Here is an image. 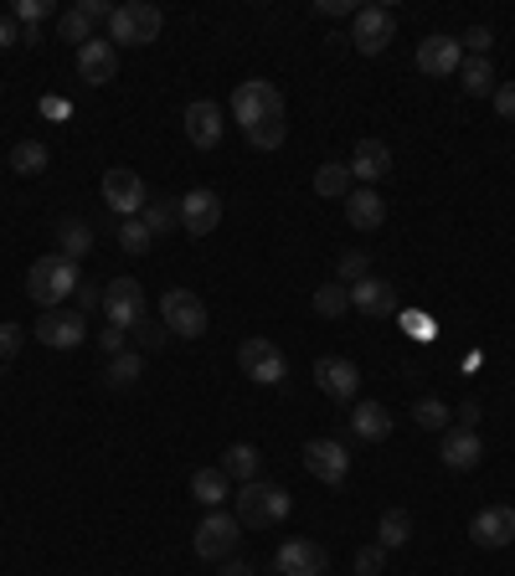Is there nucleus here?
Wrapping results in <instances>:
<instances>
[{
  "label": "nucleus",
  "mask_w": 515,
  "mask_h": 576,
  "mask_svg": "<svg viewBox=\"0 0 515 576\" xmlns=\"http://www.w3.org/2000/svg\"><path fill=\"white\" fill-rule=\"evenodd\" d=\"M16 42H21L16 16H0V51H5V47H16Z\"/></svg>",
  "instance_id": "47"
},
{
  "label": "nucleus",
  "mask_w": 515,
  "mask_h": 576,
  "mask_svg": "<svg viewBox=\"0 0 515 576\" xmlns=\"http://www.w3.org/2000/svg\"><path fill=\"white\" fill-rule=\"evenodd\" d=\"M21 345H26V330H21V324H0V360L16 356Z\"/></svg>",
  "instance_id": "43"
},
{
  "label": "nucleus",
  "mask_w": 515,
  "mask_h": 576,
  "mask_svg": "<svg viewBox=\"0 0 515 576\" xmlns=\"http://www.w3.org/2000/svg\"><path fill=\"white\" fill-rule=\"evenodd\" d=\"M412 423L423 427V433H448V423H454V412L438 402V396H423L417 407H412Z\"/></svg>",
  "instance_id": "32"
},
{
  "label": "nucleus",
  "mask_w": 515,
  "mask_h": 576,
  "mask_svg": "<svg viewBox=\"0 0 515 576\" xmlns=\"http://www.w3.org/2000/svg\"><path fill=\"white\" fill-rule=\"evenodd\" d=\"M258 448L253 442H232V448H227L222 453V474L227 479H238V484H248V479H258Z\"/></svg>",
  "instance_id": "29"
},
{
  "label": "nucleus",
  "mask_w": 515,
  "mask_h": 576,
  "mask_svg": "<svg viewBox=\"0 0 515 576\" xmlns=\"http://www.w3.org/2000/svg\"><path fill=\"white\" fill-rule=\"evenodd\" d=\"M36 339H42L47 350H78V345L88 339V320L78 314V309H42Z\"/></svg>",
  "instance_id": "10"
},
{
  "label": "nucleus",
  "mask_w": 515,
  "mask_h": 576,
  "mask_svg": "<svg viewBox=\"0 0 515 576\" xmlns=\"http://www.w3.org/2000/svg\"><path fill=\"white\" fill-rule=\"evenodd\" d=\"M408 541H412V515L408 509H381V526H377L381 551H402Z\"/></svg>",
  "instance_id": "27"
},
{
  "label": "nucleus",
  "mask_w": 515,
  "mask_h": 576,
  "mask_svg": "<svg viewBox=\"0 0 515 576\" xmlns=\"http://www.w3.org/2000/svg\"><path fill=\"white\" fill-rule=\"evenodd\" d=\"M490 99H495V114H500V119L515 124V83H495V93H490Z\"/></svg>",
  "instance_id": "44"
},
{
  "label": "nucleus",
  "mask_w": 515,
  "mask_h": 576,
  "mask_svg": "<svg viewBox=\"0 0 515 576\" xmlns=\"http://www.w3.org/2000/svg\"><path fill=\"white\" fill-rule=\"evenodd\" d=\"M417 68L428 78H454L464 68V42L459 36H423L417 42Z\"/></svg>",
  "instance_id": "16"
},
{
  "label": "nucleus",
  "mask_w": 515,
  "mask_h": 576,
  "mask_svg": "<svg viewBox=\"0 0 515 576\" xmlns=\"http://www.w3.org/2000/svg\"><path fill=\"white\" fill-rule=\"evenodd\" d=\"M103 314H108V324L114 330H135L139 320H145V288L135 284V278H114V284L103 288Z\"/></svg>",
  "instance_id": "11"
},
{
  "label": "nucleus",
  "mask_w": 515,
  "mask_h": 576,
  "mask_svg": "<svg viewBox=\"0 0 515 576\" xmlns=\"http://www.w3.org/2000/svg\"><path fill=\"white\" fill-rule=\"evenodd\" d=\"M165 335H171V330H165L160 320H139L135 324V339L145 345V350H160V345H165Z\"/></svg>",
  "instance_id": "39"
},
{
  "label": "nucleus",
  "mask_w": 515,
  "mask_h": 576,
  "mask_svg": "<svg viewBox=\"0 0 515 576\" xmlns=\"http://www.w3.org/2000/svg\"><path fill=\"white\" fill-rule=\"evenodd\" d=\"M227 484H232V479H227L222 469H196V474H191V499H202L206 509H222V499H232Z\"/></svg>",
  "instance_id": "26"
},
{
  "label": "nucleus",
  "mask_w": 515,
  "mask_h": 576,
  "mask_svg": "<svg viewBox=\"0 0 515 576\" xmlns=\"http://www.w3.org/2000/svg\"><path fill=\"white\" fill-rule=\"evenodd\" d=\"M464 47L474 51V57H490V47H495V32H490V26H469V32H464Z\"/></svg>",
  "instance_id": "41"
},
{
  "label": "nucleus",
  "mask_w": 515,
  "mask_h": 576,
  "mask_svg": "<svg viewBox=\"0 0 515 576\" xmlns=\"http://www.w3.org/2000/svg\"><path fill=\"white\" fill-rule=\"evenodd\" d=\"M11 170L16 175H42L47 170V145L42 139H16L11 145Z\"/></svg>",
  "instance_id": "31"
},
{
  "label": "nucleus",
  "mask_w": 515,
  "mask_h": 576,
  "mask_svg": "<svg viewBox=\"0 0 515 576\" xmlns=\"http://www.w3.org/2000/svg\"><path fill=\"white\" fill-rule=\"evenodd\" d=\"M299 453H305V469L320 484H345V474H351V453L335 438H309Z\"/></svg>",
  "instance_id": "12"
},
{
  "label": "nucleus",
  "mask_w": 515,
  "mask_h": 576,
  "mask_svg": "<svg viewBox=\"0 0 515 576\" xmlns=\"http://www.w3.org/2000/svg\"><path fill=\"white\" fill-rule=\"evenodd\" d=\"M78 263H68L62 253H47V257H36L32 273H26V293H32L42 309H57L68 293H78Z\"/></svg>",
  "instance_id": "3"
},
{
  "label": "nucleus",
  "mask_w": 515,
  "mask_h": 576,
  "mask_svg": "<svg viewBox=\"0 0 515 576\" xmlns=\"http://www.w3.org/2000/svg\"><path fill=\"white\" fill-rule=\"evenodd\" d=\"M238 541H242V526H238V515H227V509H211L202 526H196V556L202 561H232Z\"/></svg>",
  "instance_id": "7"
},
{
  "label": "nucleus",
  "mask_w": 515,
  "mask_h": 576,
  "mask_svg": "<svg viewBox=\"0 0 515 576\" xmlns=\"http://www.w3.org/2000/svg\"><path fill=\"white\" fill-rule=\"evenodd\" d=\"M103 206L114 211V217H139L145 206H150V191H145V181H139L135 170H124V165H114V170H103Z\"/></svg>",
  "instance_id": "8"
},
{
  "label": "nucleus",
  "mask_w": 515,
  "mask_h": 576,
  "mask_svg": "<svg viewBox=\"0 0 515 576\" xmlns=\"http://www.w3.org/2000/svg\"><path fill=\"white\" fill-rule=\"evenodd\" d=\"M469 541L484 545V551H505L515 541V509L511 505H484L474 520H469Z\"/></svg>",
  "instance_id": "14"
},
{
  "label": "nucleus",
  "mask_w": 515,
  "mask_h": 576,
  "mask_svg": "<svg viewBox=\"0 0 515 576\" xmlns=\"http://www.w3.org/2000/svg\"><path fill=\"white\" fill-rule=\"evenodd\" d=\"M314 191L325 196V201H345L351 196V165H341V160H330V165H320L314 170Z\"/></svg>",
  "instance_id": "28"
},
{
  "label": "nucleus",
  "mask_w": 515,
  "mask_h": 576,
  "mask_svg": "<svg viewBox=\"0 0 515 576\" xmlns=\"http://www.w3.org/2000/svg\"><path fill=\"white\" fill-rule=\"evenodd\" d=\"M57 253L68 257V263H83V257L93 253V227L78 217H62L57 221Z\"/></svg>",
  "instance_id": "25"
},
{
  "label": "nucleus",
  "mask_w": 515,
  "mask_h": 576,
  "mask_svg": "<svg viewBox=\"0 0 515 576\" xmlns=\"http://www.w3.org/2000/svg\"><path fill=\"white\" fill-rule=\"evenodd\" d=\"M341 206H345V221H351L356 232H377L381 221H387V206H381V196L371 186H356Z\"/></svg>",
  "instance_id": "23"
},
{
  "label": "nucleus",
  "mask_w": 515,
  "mask_h": 576,
  "mask_svg": "<svg viewBox=\"0 0 515 576\" xmlns=\"http://www.w3.org/2000/svg\"><path fill=\"white\" fill-rule=\"evenodd\" d=\"M175 211H181V227H186L191 238H211L217 232V221H222V201H217V191H186L181 201H175Z\"/></svg>",
  "instance_id": "13"
},
{
  "label": "nucleus",
  "mask_w": 515,
  "mask_h": 576,
  "mask_svg": "<svg viewBox=\"0 0 515 576\" xmlns=\"http://www.w3.org/2000/svg\"><path fill=\"white\" fill-rule=\"evenodd\" d=\"M314 387L325 391V396H335V402H351L360 391V371L341 356H325V360H314Z\"/></svg>",
  "instance_id": "19"
},
{
  "label": "nucleus",
  "mask_w": 515,
  "mask_h": 576,
  "mask_svg": "<svg viewBox=\"0 0 515 576\" xmlns=\"http://www.w3.org/2000/svg\"><path fill=\"white\" fill-rule=\"evenodd\" d=\"M274 566H278V576H325V566H330V556H325V545H314V541H284L274 551Z\"/></svg>",
  "instance_id": "15"
},
{
  "label": "nucleus",
  "mask_w": 515,
  "mask_h": 576,
  "mask_svg": "<svg viewBox=\"0 0 515 576\" xmlns=\"http://www.w3.org/2000/svg\"><path fill=\"white\" fill-rule=\"evenodd\" d=\"M438 458H444V469H454V474H469V469H480V458H484L480 433H469V427H448Z\"/></svg>",
  "instance_id": "20"
},
{
  "label": "nucleus",
  "mask_w": 515,
  "mask_h": 576,
  "mask_svg": "<svg viewBox=\"0 0 515 576\" xmlns=\"http://www.w3.org/2000/svg\"><path fill=\"white\" fill-rule=\"evenodd\" d=\"M238 366H242V376H248V381H258V387H278V381L289 376V360H284V350H278L274 339H263V335L242 339V345H238Z\"/></svg>",
  "instance_id": "6"
},
{
  "label": "nucleus",
  "mask_w": 515,
  "mask_h": 576,
  "mask_svg": "<svg viewBox=\"0 0 515 576\" xmlns=\"http://www.w3.org/2000/svg\"><path fill=\"white\" fill-rule=\"evenodd\" d=\"M114 72H119V47H114V42H99V36H93V42H83V47H78V78H83V83H114Z\"/></svg>",
  "instance_id": "17"
},
{
  "label": "nucleus",
  "mask_w": 515,
  "mask_h": 576,
  "mask_svg": "<svg viewBox=\"0 0 515 576\" xmlns=\"http://www.w3.org/2000/svg\"><path fill=\"white\" fill-rule=\"evenodd\" d=\"M42 16H52L47 0H21V5H16V21H26V26H36Z\"/></svg>",
  "instance_id": "45"
},
{
  "label": "nucleus",
  "mask_w": 515,
  "mask_h": 576,
  "mask_svg": "<svg viewBox=\"0 0 515 576\" xmlns=\"http://www.w3.org/2000/svg\"><path fill=\"white\" fill-rule=\"evenodd\" d=\"M78 5H83V11H88V21H93V26H99V21H108V16H114V5H103V0H78Z\"/></svg>",
  "instance_id": "49"
},
{
  "label": "nucleus",
  "mask_w": 515,
  "mask_h": 576,
  "mask_svg": "<svg viewBox=\"0 0 515 576\" xmlns=\"http://www.w3.org/2000/svg\"><path fill=\"white\" fill-rule=\"evenodd\" d=\"M88 309H103V293H93V284H78V314Z\"/></svg>",
  "instance_id": "48"
},
{
  "label": "nucleus",
  "mask_w": 515,
  "mask_h": 576,
  "mask_svg": "<svg viewBox=\"0 0 515 576\" xmlns=\"http://www.w3.org/2000/svg\"><path fill=\"white\" fill-rule=\"evenodd\" d=\"M150 227H145V221H139V217H124L119 221V247H124V253H150Z\"/></svg>",
  "instance_id": "36"
},
{
  "label": "nucleus",
  "mask_w": 515,
  "mask_h": 576,
  "mask_svg": "<svg viewBox=\"0 0 515 576\" xmlns=\"http://www.w3.org/2000/svg\"><path fill=\"white\" fill-rule=\"evenodd\" d=\"M139 381V356L135 350H124V356L108 360V387H135Z\"/></svg>",
  "instance_id": "37"
},
{
  "label": "nucleus",
  "mask_w": 515,
  "mask_h": 576,
  "mask_svg": "<svg viewBox=\"0 0 515 576\" xmlns=\"http://www.w3.org/2000/svg\"><path fill=\"white\" fill-rule=\"evenodd\" d=\"M99 350H103V356H108V360H114V356H124V350H129V335H124V330H114V324H108V330H103V335H99Z\"/></svg>",
  "instance_id": "42"
},
{
  "label": "nucleus",
  "mask_w": 515,
  "mask_h": 576,
  "mask_svg": "<svg viewBox=\"0 0 515 576\" xmlns=\"http://www.w3.org/2000/svg\"><path fill=\"white\" fill-rule=\"evenodd\" d=\"M139 221L150 227V238H165L175 221H181V211H175V201H150L145 211H139Z\"/></svg>",
  "instance_id": "35"
},
{
  "label": "nucleus",
  "mask_w": 515,
  "mask_h": 576,
  "mask_svg": "<svg viewBox=\"0 0 515 576\" xmlns=\"http://www.w3.org/2000/svg\"><path fill=\"white\" fill-rule=\"evenodd\" d=\"M345 309H351V288H341V284L314 288V314H320V320H341Z\"/></svg>",
  "instance_id": "33"
},
{
  "label": "nucleus",
  "mask_w": 515,
  "mask_h": 576,
  "mask_svg": "<svg viewBox=\"0 0 515 576\" xmlns=\"http://www.w3.org/2000/svg\"><path fill=\"white\" fill-rule=\"evenodd\" d=\"M351 309H360L366 320H392L397 314L392 284H381V278H360V284H351Z\"/></svg>",
  "instance_id": "21"
},
{
  "label": "nucleus",
  "mask_w": 515,
  "mask_h": 576,
  "mask_svg": "<svg viewBox=\"0 0 515 576\" xmlns=\"http://www.w3.org/2000/svg\"><path fill=\"white\" fill-rule=\"evenodd\" d=\"M186 139L196 150H217V145H222V108L211 99L186 103Z\"/></svg>",
  "instance_id": "18"
},
{
  "label": "nucleus",
  "mask_w": 515,
  "mask_h": 576,
  "mask_svg": "<svg viewBox=\"0 0 515 576\" xmlns=\"http://www.w3.org/2000/svg\"><path fill=\"white\" fill-rule=\"evenodd\" d=\"M387 170H392V150H387L381 139H360L356 154H351V181H360V186H377Z\"/></svg>",
  "instance_id": "22"
},
{
  "label": "nucleus",
  "mask_w": 515,
  "mask_h": 576,
  "mask_svg": "<svg viewBox=\"0 0 515 576\" xmlns=\"http://www.w3.org/2000/svg\"><path fill=\"white\" fill-rule=\"evenodd\" d=\"M165 16H160V5L150 0H129V5H114V16H108V42L114 47H150L154 36H160Z\"/></svg>",
  "instance_id": "4"
},
{
  "label": "nucleus",
  "mask_w": 515,
  "mask_h": 576,
  "mask_svg": "<svg viewBox=\"0 0 515 576\" xmlns=\"http://www.w3.org/2000/svg\"><path fill=\"white\" fill-rule=\"evenodd\" d=\"M57 36H62V42H78V47H83V42H93V21H88L83 5H72V11H62V16H57Z\"/></svg>",
  "instance_id": "34"
},
{
  "label": "nucleus",
  "mask_w": 515,
  "mask_h": 576,
  "mask_svg": "<svg viewBox=\"0 0 515 576\" xmlns=\"http://www.w3.org/2000/svg\"><path fill=\"white\" fill-rule=\"evenodd\" d=\"M381 566H387V551H381V545H366V551H356V576H377Z\"/></svg>",
  "instance_id": "40"
},
{
  "label": "nucleus",
  "mask_w": 515,
  "mask_h": 576,
  "mask_svg": "<svg viewBox=\"0 0 515 576\" xmlns=\"http://www.w3.org/2000/svg\"><path fill=\"white\" fill-rule=\"evenodd\" d=\"M392 36H397V16L387 11V5H360L356 26H351V42H356V51H366V57H381V51L392 47Z\"/></svg>",
  "instance_id": "9"
},
{
  "label": "nucleus",
  "mask_w": 515,
  "mask_h": 576,
  "mask_svg": "<svg viewBox=\"0 0 515 576\" xmlns=\"http://www.w3.org/2000/svg\"><path fill=\"white\" fill-rule=\"evenodd\" d=\"M232 499H238V526L242 530L284 526V520H289V509H294L289 489H284V484H268V479H248Z\"/></svg>",
  "instance_id": "2"
},
{
  "label": "nucleus",
  "mask_w": 515,
  "mask_h": 576,
  "mask_svg": "<svg viewBox=\"0 0 515 576\" xmlns=\"http://www.w3.org/2000/svg\"><path fill=\"white\" fill-rule=\"evenodd\" d=\"M160 324L175 330L181 339H202L206 324H211V309H206L202 293H191V288H165V299H160Z\"/></svg>",
  "instance_id": "5"
},
{
  "label": "nucleus",
  "mask_w": 515,
  "mask_h": 576,
  "mask_svg": "<svg viewBox=\"0 0 515 576\" xmlns=\"http://www.w3.org/2000/svg\"><path fill=\"white\" fill-rule=\"evenodd\" d=\"M371 278V257L366 253H341V284H360Z\"/></svg>",
  "instance_id": "38"
},
{
  "label": "nucleus",
  "mask_w": 515,
  "mask_h": 576,
  "mask_svg": "<svg viewBox=\"0 0 515 576\" xmlns=\"http://www.w3.org/2000/svg\"><path fill=\"white\" fill-rule=\"evenodd\" d=\"M222 576H253V566H248V561H227Z\"/></svg>",
  "instance_id": "51"
},
{
  "label": "nucleus",
  "mask_w": 515,
  "mask_h": 576,
  "mask_svg": "<svg viewBox=\"0 0 515 576\" xmlns=\"http://www.w3.org/2000/svg\"><path fill=\"white\" fill-rule=\"evenodd\" d=\"M474 423H480V407H474V402H464V412H459V427H469V433H474Z\"/></svg>",
  "instance_id": "50"
},
{
  "label": "nucleus",
  "mask_w": 515,
  "mask_h": 576,
  "mask_svg": "<svg viewBox=\"0 0 515 576\" xmlns=\"http://www.w3.org/2000/svg\"><path fill=\"white\" fill-rule=\"evenodd\" d=\"M459 78H464V93L469 99H490L495 93V68H490V57H469L459 68Z\"/></svg>",
  "instance_id": "30"
},
{
  "label": "nucleus",
  "mask_w": 515,
  "mask_h": 576,
  "mask_svg": "<svg viewBox=\"0 0 515 576\" xmlns=\"http://www.w3.org/2000/svg\"><path fill=\"white\" fill-rule=\"evenodd\" d=\"M232 119L242 124V135L253 150H278L284 135H289V124H284V93L274 83H263V78H248L238 83L232 93Z\"/></svg>",
  "instance_id": "1"
},
{
  "label": "nucleus",
  "mask_w": 515,
  "mask_h": 576,
  "mask_svg": "<svg viewBox=\"0 0 515 576\" xmlns=\"http://www.w3.org/2000/svg\"><path fill=\"white\" fill-rule=\"evenodd\" d=\"M314 11H320V16H356L360 5H351V0H320Z\"/></svg>",
  "instance_id": "46"
},
{
  "label": "nucleus",
  "mask_w": 515,
  "mask_h": 576,
  "mask_svg": "<svg viewBox=\"0 0 515 576\" xmlns=\"http://www.w3.org/2000/svg\"><path fill=\"white\" fill-rule=\"evenodd\" d=\"M351 433H356L360 442H381V438H392V412L381 407V402H360V407L351 412Z\"/></svg>",
  "instance_id": "24"
},
{
  "label": "nucleus",
  "mask_w": 515,
  "mask_h": 576,
  "mask_svg": "<svg viewBox=\"0 0 515 576\" xmlns=\"http://www.w3.org/2000/svg\"><path fill=\"white\" fill-rule=\"evenodd\" d=\"M0 381H5V371H0Z\"/></svg>",
  "instance_id": "52"
}]
</instances>
